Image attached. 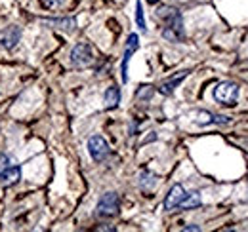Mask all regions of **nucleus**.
<instances>
[{"label": "nucleus", "instance_id": "21", "mask_svg": "<svg viewBox=\"0 0 248 232\" xmlns=\"http://www.w3.org/2000/svg\"><path fill=\"white\" fill-rule=\"evenodd\" d=\"M184 231H199V227H186Z\"/></svg>", "mask_w": 248, "mask_h": 232}, {"label": "nucleus", "instance_id": "2", "mask_svg": "<svg viewBox=\"0 0 248 232\" xmlns=\"http://www.w3.org/2000/svg\"><path fill=\"white\" fill-rule=\"evenodd\" d=\"M214 99L219 105L225 107H233L239 99V86L235 82H219L214 87Z\"/></svg>", "mask_w": 248, "mask_h": 232}, {"label": "nucleus", "instance_id": "22", "mask_svg": "<svg viewBox=\"0 0 248 232\" xmlns=\"http://www.w3.org/2000/svg\"><path fill=\"white\" fill-rule=\"evenodd\" d=\"M147 2H149V4H156V2H158V0H147Z\"/></svg>", "mask_w": 248, "mask_h": 232}, {"label": "nucleus", "instance_id": "1", "mask_svg": "<svg viewBox=\"0 0 248 232\" xmlns=\"http://www.w3.org/2000/svg\"><path fill=\"white\" fill-rule=\"evenodd\" d=\"M156 17L164 21V29H162V36L170 42H180L184 40V21H182V14L176 8L170 6H162L156 12Z\"/></svg>", "mask_w": 248, "mask_h": 232}, {"label": "nucleus", "instance_id": "19", "mask_svg": "<svg viewBox=\"0 0 248 232\" xmlns=\"http://www.w3.org/2000/svg\"><path fill=\"white\" fill-rule=\"evenodd\" d=\"M12 166V160H10V156H6V154H0V174L6 170V168H10Z\"/></svg>", "mask_w": 248, "mask_h": 232}, {"label": "nucleus", "instance_id": "16", "mask_svg": "<svg viewBox=\"0 0 248 232\" xmlns=\"http://www.w3.org/2000/svg\"><path fill=\"white\" fill-rule=\"evenodd\" d=\"M136 23L141 30H145V15H143V6L141 2L136 4Z\"/></svg>", "mask_w": 248, "mask_h": 232}, {"label": "nucleus", "instance_id": "18", "mask_svg": "<svg viewBox=\"0 0 248 232\" xmlns=\"http://www.w3.org/2000/svg\"><path fill=\"white\" fill-rule=\"evenodd\" d=\"M151 95H153V87L151 86H140V89H138V99H145V101H149V99H151Z\"/></svg>", "mask_w": 248, "mask_h": 232}, {"label": "nucleus", "instance_id": "10", "mask_svg": "<svg viewBox=\"0 0 248 232\" xmlns=\"http://www.w3.org/2000/svg\"><path fill=\"white\" fill-rule=\"evenodd\" d=\"M187 74H189V72H187V71H184L180 76H176V78H170V80L162 82V84H160V87H158V89H160V93H164V95H170V93H172L176 87L182 84V80L186 78Z\"/></svg>", "mask_w": 248, "mask_h": 232}, {"label": "nucleus", "instance_id": "9", "mask_svg": "<svg viewBox=\"0 0 248 232\" xmlns=\"http://www.w3.org/2000/svg\"><path fill=\"white\" fill-rule=\"evenodd\" d=\"M19 179H21V168H19V166H10V168H6V170L0 174V181H2L4 187H12V185H16Z\"/></svg>", "mask_w": 248, "mask_h": 232}, {"label": "nucleus", "instance_id": "20", "mask_svg": "<svg viewBox=\"0 0 248 232\" xmlns=\"http://www.w3.org/2000/svg\"><path fill=\"white\" fill-rule=\"evenodd\" d=\"M231 120L227 118V116H221V115H216L214 116V124H229Z\"/></svg>", "mask_w": 248, "mask_h": 232}, {"label": "nucleus", "instance_id": "8", "mask_svg": "<svg viewBox=\"0 0 248 232\" xmlns=\"http://www.w3.org/2000/svg\"><path fill=\"white\" fill-rule=\"evenodd\" d=\"M19 36H21L19 27H10V29H6L4 32H2V36H0V44H2L4 48L12 50V48L19 42Z\"/></svg>", "mask_w": 248, "mask_h": 232}, {"label": "nucleus", "instance_id": "17", "mask_svg": "<svg viewBox=\"0 0 248 232\" xmlns=\"http://www.w3.org/2000/svg\"><path fill=\"white\" fill-rule=\"evenodd\" d=\"M214 116H216V115L202 111V113H199V120H197V122H199L201 126H206V124H214Z\"/></svg>", "mask_w": 248, "mask_h": 232}, {"label": "nucleus", "instance_id": "12", "mask_svg": "<svg viewBox=\"0 0 248 232\" xmlns=\"http://www.w3.org/2000/svg\"><path fill=\"white\" fill-rule=\"evenodd\" d=\"M48 25L56 27V29H63V30H71L77 27V21L73 17H63V19H48L46 21Z\"/></svg>", "mask_w": 248, "mask_h": 232}, {"label": "nucleus", "instance_id": "5", "mask_svg": "<svg viewBox=\"0 0 248 232\" xmlns=\"http://www.w3.org/2000/svg\"><path fill=\"white\" fill-rule=\"evenodd\" d=\"M88 152L95 162H103L109 156V145L101 135H92L88 139Z\"/></svg>", "mask_w": 248, "mask_h": 232}, {"label": "nucleus", "instance_id": "13", "mask_svg": "<svg viewBox=\"0 0 248 232\" xmlns=\"http://www.w3.org/2000/svg\"><path fill=\"white\" fill-rule=\"evenodd\" d=\"M199 205H201V194H199L197 190L186 194L184 202L180 203V207H182V209H193V207H199Z\"/></svg>", "mask_w": 248, "mask_h": 232}, {"label": "nucleus", "instance_id": "4", "mask_svg": "<svg viewBox=\"0 0 248 232\" xmlns=\"http://www.w3.org/2000/svg\"><path fill=\"white\" fill-rule=\"evenodd\" d=\"M95 213L99 217H115L119 213V194L117 192H105L97 202Z\"/></svg>", "mask_w": 248, "mask_h": 232}, {"label": "nucleus", "instance_id": "11", "mask_svg": "<svg viewBox=\"0 0 248 232\" xmlns=\"http://www.w3.org/2000/svg\"><path fill=\"white\" fill-rule=\"evenodd\" d=\"M119 101H121V89L117 86L107 87V91H105V107L107 109H115L119 105Z\"/></svg>", "mask_w": 248, "mask_h": 232}, {"label": "nucleus", "instance_id": "14", "mask_svg": "<svg viewBox=\"0 0 248 232\" xmlns=\"http://www.w3.org/2000/svg\"><path fill=\"white\" fill-rule=\"evenodd\" d=\"M140 185L145 188V190H149V188H153L156 185V177L151 172H141L140 174Z\"/></svg>", "mask_w": 248, "mask_h": 232}, {"label": "nucleus", "instance_id": "7", "mask_svg": "<svg viewBox=\"0 0 248 232\" xmlns=\"http://www.w3.org/2000/svg\"><path fill=\"white\" fill-rule=\"evenodd\" d=\"M186 188L182 187V185H174L172 188H170V192L166 194V198H164V209H168V211H172V209H176V207H180V203L184 202V198H186Z\"/></svg>", "mask_w": 248, "mask_h": 232}, {"label": "nucleus", "instance_id": "6", "mask_svg": "<svg viewBox=\"0 0 248 232\" xmlns=\"http://www.w3.org/2000/svg\"><path fill=\"white\" fill-rule=\"evenodd\" d=\"M140 48V36L138 34H130L128 36V44H126V52L123 58V67H121V74H123V82H128V61L132 58V54Z\"/></svg>", "mask_w": 248, "mask_h": 232}, {"label": "nucleus", "instance_id": "15", "mask_svg": "<svg viewBox=\"0 0 248 232\" xmlns=\"http://www.w3.org/2000/svg\"><path fill=\"white\" fill-rule=\"evenodd\" d=\"M69 0H40V4L46 8V10H62L67 6Z\"/></svg>", "mask_w": 248, "mask_h": 232}, {"label": "nucleus", "instance_id": "3", "mask_svg": "<svg viewBox=\"0 0 248 232\" xmlns=\"http://www.w3.org/2000/svg\"><path fill=\"white\" fill-rule=\"evenodd\" d=\"M92 61H93V54L88 42H78L73 48V52H71V63H73V67L84 69V67L92 65Z\"/></svg>", "mask_w": 248, "mask_h": 232}]
</instances>
